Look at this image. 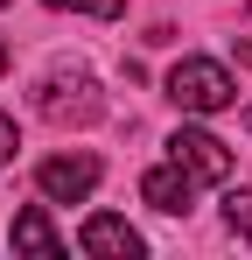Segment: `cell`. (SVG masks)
<instances>
[{
  "label": "cell",
  "instance_id": "cell-1",
  "mask_svg": "<svg viewBox=\"0 0 252 260\" xmlns=\"http://www.w3.org/2000/svg\"><path fill=\"white\" fill-rule=\"evenodd\" d=\"M168 99H175L182 113H231V106H238V85H231V71H224L217 56H182V63L168 71Z\"/></svg>",
  "mask_w": 252,
  "mask_h": 260
},
{
  "label": "cell",
  "instance_id": "cell-2",
  "mask_svg": "<svg viewBox=\"0 0 252 260\" xmlns=\"http://www.w3.org/2000/svg\"><path fill=\"white\" fill-rule=\"evenodd\" d=\"M168 162H182L196 183H231V148H224L217 134H203V127H175Z\"/></svg>",
  "mask_w": 252,
  "mask_h": 260
},
{
  "label": "cell",
  "instance_id": "cell-3",
  "mask_svg": "<svg viewBox=\"0 0 252 260\" xmlns=\"http://www.w3.org/2000/svg\"><path fill=\"white\" fill-rule=\"evenodd\" d=\"M35 183H42L49 204H84L98 190V155H49L35 169Z\"/></svg>",
  "mask_w": 252,
  "mask_h": 260
},
{
  "label": "cell",
  "instance_id": "cell-4",
  "mask_svg": "<svg viewBox=\"0 0 252 260\" xmlns=\"http://www.w3.org/2000/svg\"><path fill=\"white\" fill-rule=\"evenodd\" d=\"M77 246H84V253H105V260H133V253H147V239H140L126 218H112V211H91V218H84Z\"/></svg>",
  "mask_w": 252,
  "mask_h": 260
},
{
  "label": "cell",
  "instance_id": "cell-5",
  "mask_svg": "<svg viewBox=\"0 0 252 260\" xmlns=\"http://www.w3.org/2000/svg\"><path fill=\"white\" fill-rule=\"evenodd\" d=\"M42 113H49V120H98V99H91V78H63V71H56V78H49V85H42Z\"/></svg>",
  "mask_w": 252,
  "mask_h": 260
},
{
  "label": "cell",
  "instance_id": "cell-6",
  "mask_svg": "<svg viewBox=\"0 0 252 260\" xmlns=\"http://www.w3.org/2000/svg\"><path fill=\"white\" fill-rule=\"evenodd\" d=\"M140 197H147L154 211L182 218V211H189V197H196V176L182 169V162H168V169H147V176H140Z\"/></svg>",
  "mask_w": 252,
  "mask_h": 260
},
{
  "label": "cell",
  "instance_id": "cell-7",
  "mask_svg": "<svg viewBox=\"0 0 252 260\" xmlns=\"http://www.w3.org/2000/svg\"><path fill=\"white\" fill-rule=\"evenodd\" d=\"M14 253H63V232L49 225L42 204H28V211L14 218Z\"/></svg>",
  "mask_w": 252,
  "mask_h": 260
},
{
  "label": "cell",
  "instance_id": "cell-8",
  "mask_svg": "<svg viewBox=\"0 0 252 260\" xmlns=\"http://www.w3.org/2000/svg\"><path fill=\"white\" fill-rule=\"evenodd\" d=\"M224 218H231V232H238V239H252V190H231Z\"/></svg>",
  "mask_w": 252,
  "mask_h": 260
},
{
  "label": "cell",
  "instance_id": "cell-9",
  "mask_svg": "<svg viewBox=\"0 0 252 260\" xmlns=\"http://www.w3.org/2000/svg\"><path fill=\"white\" fill-rule=\"evenodd\" d=\"M49 7H56V14H63V7H84V14H98V21H119L126 14V0H49Z\"/></svg>",
  "mask_w": 252,
  "mask_h": 260
},
{
  "label": "cell",
  "instance_id": "cell-10",
  "mask_svg": "<svg viewBox=\"0 0 252 260\" xmlns=\"http://www.w3.org/2000/svg\"><path fill=\"white\" fill-rule=\"evenodd\" d=\"M7 162H14V120L0 113V169H7Z\"/></svg>",
  "mask_w": 252,
  "mask_h": 260
},
{
  "label": "cell",
  "instance_id": "cell-11",
  "mask_svg": "<svg viewBox=\"0 0 252 260\" xmlns=\"http://www.w3.org/2000/svg\"><path fill=\"white\" fill-rule=\"evenodd\" d=\"M238 56H252V36H245V43H238ZM245 127H252V113H245Z\"/></svg>",
  "mask_w": 252,
  "mask_h": 260
},
{
  "label": "cell",
  "instance_id": "cell-12",
  "mask_svg": "<svg viewBox=\"0 0 252 260\" xmlns=\"http://www.w3.org/2000/svg\"><path fill=\"white\" fill-rule=\"evenodd\" d=\"M0 71H7V43H0Z\"/></svg>",
  "mask_w": 252,
  "mask_h": 260
},
{
  "label": "cell",
  "instance_id": "cell-13",
  "mask_svg": "<svg viewBox=\"0 0 252 260\" xmlns=\"http://www.w3.org/2000/svg\"><path fill=\"white\" fill-rule=\"evenodd\" d=\"M0 7H7V0H0Z\"/></svg>",
  "mask_w": 252,
  "mask_h": 260
}]
</instances>
